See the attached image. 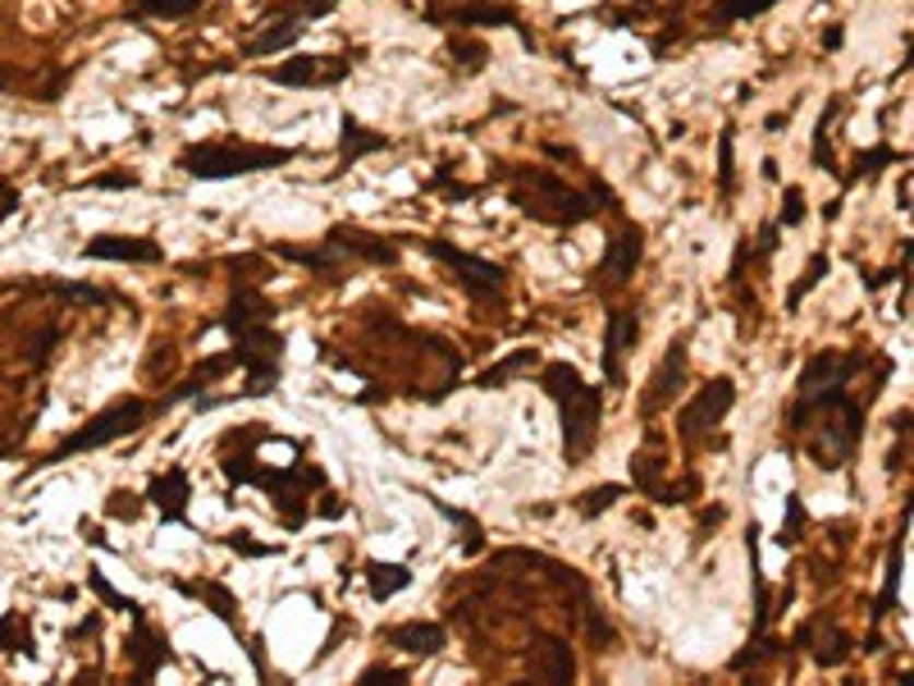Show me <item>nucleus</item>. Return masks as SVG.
Here are the masks:
<instances>
[{"instance_id": "obj_51", "label": "nucleus", "mask_w": 914, "mask_h": 686, "mask_svg": "<svg viewBox=\"0 0 914 686\" xmlns=\"http://www.w3.org/2000/svg\"><path fill=\"white\" fill-rule=\"evenodd\" d=\"M0 88H10V73L5 69H0Z\"/></svg>"}, {"instance_id": "obj_27", "label": "nucleus", "mask_w": 914, "mask_h": 686, "mask_svg": "<svg viewBox=\"0 0 914 686\" xmlns=\"http://www.w3.org/2000/svg\"><path fill=\"white\" fill-rule=\"evenodd\" d=\"M530 367H540V352H536V348H517V352H507L499 367H490L485 375H480L476 385H480V389H503L507 380L522 375V371H530Z\"/></svg>"}, {"instance_id": "obj_8", "label": "nucleus", "mask_w": 914, "mask_h": 686, "mask_svg": "<svg viewBox=\"0 0 914 686\" xmlns=\"http://www.w3.org/2000/svg\"><path fill=\"white\" fill-rule=\"evenodd\" d=\"M731 403H736V380L731 375L708 380V385L695 389V398L677 412V440L681 444H700L704 435H714V426H723V417L731 412Z\"/></svg>"}, {"instance_id": "obj_16", "label": "nucleus", "mask_w": 914, "mask_h": 686, "mask_svg": "<svg viewBox=\"0 0 914 686\" xmlns=\"http://www.w3.org/2000/svg\"><path fill=\"white\" fill-rule=\"evenodd\" d=\"M641 339V321L631 312H608L604 321V380L608 385H622V358L626 348Z\"/></svg>"}, {"instance_id": "obj_15", "label": "nucleus", "mask_w": 914, "mask_h": 686, "mask_svg": "<svg viewBox=\"0 0 914 686\" xmlns=\"http://www.w3.org/2000/svg\"><path fill=\"white\" fill-rule=\"evenodd\" d=\"M129 664H133V682H151L165 664H174V650L161 631H151L147 618H133V637H129Z\"/></svg>"}, {"instance_id": "obj_44", "label": "nucleus", "mask_w": 914, "mask_h": 686, "mask_svg": "<svg viewBox=\"0 0 914 686\" xmlns=\"http://www.w3.org/2000/svg\"><path fill=\"white\" fill-rule=\"evenodd\" d=\"M224 545L234 549V554H247V558H270V554H279V545H257V540H247V531H234V536H224Z\"/></svg>"}, {"instance_id": "obj_40", "label": "nucleus", "mask_w": 914, "mask_h": 686, "mask_svg": "<svg viewBox=\"0 0 914 686\" xmlns=\"http://www.w3.org/2000/svg\"><path fill=\"white\" fill-rule=\"evenodd\" d=\"M731 188H736V161H731V129H723V138H718V193H723V197H731Z\"/></svg>"}, {"instance_id": "obj_7", "label": "nucleus", "mask_w": 914, "mask_h": 686, "mask_svg": "<svg viewBox=\"0 0 914 686\" xmlns=\"http://www.w3.org/2000/svg\"><path fill=\"white\" fill-rule=\"evenodd\" d=\"M421 247H425L440 266H448V270L457 275V284H462V293H467L471 302L503 298V289H507V270H503V266H494V261H485V257H471V252L453 247L448 239H425Z\"/></svg>"}, {"instance_id": "obj_36", "label": "nucleus", "mask_w": 914, "mask_h": 686, "mask_svg": "<svg viewBox=\"0 0 914 686\" xmlns=\"http://www.w3.org/2000/svg\"><path fill=\"white\" fill-rule=\"evenodd\" d=\"M87 586H92L101 600H106V608H119V614H133V618H142V604H138V600H129V595H119V591L110 586V581L101 577V568H92V572H87Z\"/></svg>"}, {"instance_id": "obj_39", "label": "nucleus", "mask_w": 914, "mask_h": 686, "mask_svg": "<svg viewBox=\"0 0 914 686\" xmlns=\"http://www.w3.org/2000/svg\"><path fill=\"white\" fill-rule=\"evenodd\" d=\"M142 179L133 170H110V174H92V179H83L79 188H96V193H129V188H138Z\"/></svg>"}, {"instance_id": "obj_37", "label": "nucleus", "mask_w": 914, "mask_h": 686, "mask_svg": "<svg viewBox=\"0 0 914 686\" xmlns=\"http://www.w3.org/2000/svg\"><path fill=\"white\" fill-rule=\"evenodd\" d=\"M805 503H800V495H786V518H782V536H777V545L782 549H792V545H800V536H805Z\"/></svg>"}, {"instance_id": "obj_1", "label": "nucleus", "mask_w": 914, "mask_h": 686, "mask_svg": "<svg viewBox=\"0 0 914 686\" xmlns=\"http://www.w3.org/2000/svg\"><path fill=\"white\" fill-rule=\"evenodd\" d=\"M274 307L261 289L238 284L224 307V329L234 335V367H243V398H266L279 389V358H284V335L270 325Z\"/></svg>"}, {"instance_id": "obj_20", "label": "nucleus", "mask_w": 914, "mask_h": 686, "mask_svg": "<svg viewBox=\"0 0 914 686\" xmlns=\"http://www.w3.org/2000/svg\"><path fill=\"white\" fill-rule=\"evenodd\" d=\"M905 531H910V508H905V518H901V531H897V540H892V554H887L882 591H878V600H874V627H882L887 618H892V608H897V591H901V558H905Z\"/></svg>"}, {"instance_id": "obj_5", "label": "nucleus", "mask_w": 914, "mask_h": 686, "mask_svg": "<svg viewBox=\"0 0 914 686\" xmlns=\"http://www.w3.org/2000/svg\"><path fill=\"white\" fill-rule=\"evenodd\" d=\"M289 161H293V147H257V142H192L179 151V170L207 184L238 179V174H261Z\"/></svg>"}, {"instance_id": "obj_45", "label": "nucleus", "mask_w": 914, "mask_h": 686, "mask_svg": "<svg viewBox=\"0 0 914 686\" xmlns=\"http://www.w3.org/2000/svg\"><path fill=\"white\" fill-rule=\"evenodd\" d=\"M358 682H362V686H408L412 677L402 673V668H366Z\"/></svg>"}, {"instance_id": "obj_9", "label": "nucleus", "mask_w": 914, "mask_h": 686, "mask_svg": "<svg viewBox=\"0 0 914 686\" xmlns=\"http://www.w3.org/2000/svg\"><path fill=\"white\" fill-rule=\"evenodd\" d=\"M859 371H865V352L823 348V352H815V358L805 362V371L796 380V394H819V389H832V385H851Z\"/></svg>"}, {"instance_id": "obj_31", "label": "nucleus", "mask_w": 914, "mask_h": 686, "mask_svg": "<svg viewBox=\"0 0 914 686\" xmlns=\"http://www.w3.org/2000/svg\"><path fill=\"white\" fill-rule=\"evenodd\" d=\"M851 650H855V641L846 637V631L832 627V623H823V641L815 646V664L836 668V664H846V659H851Z\"/></svg>"}, {"instance_id": "obj_19", "label": "nucleus", "mask_w": 914, "mask_h": 686, "mask_svg": "<svg viewBox=\"0 0 914 686\" xmlns=\"http://www.w3.org/2000/svg\"><path fill=\"white\" fill-rule=\"evenodd\" d=\"M385 641L394 650H402V654H412V659H435L448 646L440 623H398V627L385 631Z\"/></svg>"}, {"instance_id": "obj_48", "label": "nucleus", "mask_w": 914, "mask_h": 686, "mask_svg": "<svg viewBox=\"0 0 914 686\" xmlns=\"http://www.w3.org/2000/svg\"><path fill=\"white\" fill-rule=\"evenodd\" d=\"M430 188H440V193H448L453 201H457V197H476V188H467V184H453V179H448L444 170L435 174V179H430Z\"/></svg>"}, {"instance_id": "obj_12", "label": "nucleus", "mask_w": 914, "mask_h": 686, "mask_svg": "<svg viewBox=\"0 0 914 686\" xmlns=\"http://www.w3.org/2000/svg\"><path fill=\"white\" fill-rule=\"evenodd\" d=\"M641 252H645V239H641V229H622V234L608 239L604 247V261L595 266V289H622L631 275H636L641 266Z\"/></svg>"}, {"instance_id": "obj_23", "label": "nucleus", "mask_w": 914, "mask_h": 686, "mask_svg": "<svg viewBox=\"0 0 914 686\" xmlns=\"http://www.w3.org/2000/svg\"><path fill=\"white\" fill-rule=\"evenodd\" d=\"M174 586H179V595L207 600L211 614H215L224 627L238 631V600H234V591H228V586H220V581H174Z\"/></svg>"}, {"instance_id": "obj_14", "label": "nucleus", "mask_w": 914, "mask_h": 686, "mask_svg": "<svg viewBox=\"0 0 914 686\" xmlns=\"http://www.w3.org/2000/svg\"><path fill=\"white\" fill-rule=\"evenodd\" d=\"M325 243L339 247L343 261H371V266H394L398 261V247L389 239L366 234V229H358V224H335L325 234Z\"/></svg>"}, {"instance_id": "obj_47", "label": "nucleus", "mask_w": 914, "mask_h": 686, "mask_svg": "<svg viewBox=\"0 0 914 686\" xmlns=\"http://www.w3.org/2000/svg\"><path fill=\"white\" fill-rule=\"evenodd\" d=\"M138 508H142V503H138V495H129V490H115V495H110V513H115V518H129V522H133Z\"/></svg>"}, {"instance_id": "obj_35", "label": "nucleus", "mask_w": 914, "mask_h": 686, "mask_svg": "<svg viewBox=\"0 0 914 686\" xmlns=\"http://www.w3.org/2000/svg\"><path fill=\"white\" fill-rule=\"evenodd\" d=\"M618 499H626V486H595V490H586V495H576V513L581 518H599V513H608Z\"/></svg>"}, {"instance_id": "obj_22", "label": "nucleus", "mask_w": 914, "mask_h": 686, "mask_svg": "<svg viewBox=\"0 0 914 686\" xmlns=\"http://www.w3.org/2000/svg\"><path fill=\"white\" fill-rule=\"evenodd\" d=\"M440 19H444V14H440ZM448 23H457V28H522L517 10L494 5V0H476V5H457V10L448 14Z\"/></svg>"}, {"instance_id": "obj_38", "label": "nucleus", "mask_w": 914, "mask_h": 686, "mask_svg": "<svg viewBox=\"0 0 914 686\" xmlns=\"http://www.w3.org/2000/svg\"><path fill=\"white\" fill-rule=\"evenodd\" d=\"M832 115H836V101L828 106V115L819 119V129H815V165H819L823 174H836V179H842V170H836V156H832V142H828V124H832Z\"/></svg>"}, {"instance_id": "obj_43", "label": "nucleus", "mask_w": 914, "mask_h": 686, "mask_svg": "<svg viewBox=\"0 0 914 686\" xmlns=\"http://www.w3.org/2000/svg\"><path fill=\"white\" fill-rule=\"evenodd\" d=\"M50 289H56L60 298H69V302H106V293H101L96 284H69V279H56Z\"/></svg>"}, {"instance_id": "obj_4", "label": "nucleus", "mask_w": 914, "mask_h": 686, "mask_svg": "<svg viewBox=\"0 0 914 686\" xmlns=\"http://www.w3.org/2000/svg\"><path fill=\"white\" fill-rule=\"evenodd\" d=\"M540 389L558 403V417H563V457H567V467H581L595 453V440H599L604 389L586 385L572 362H544L540 367Z\"/></svg>"}, {"instance_id": "obj_34", "label": "nucleus", "mask_w": 914, "mask_h": 686, "mask_svg": "<svg viewBox=\"0 0 914 686\" xmlns=\"http://www.w3.org/2000/svg\"><path fill=\"white\" fill-rule=\"evenodd\" d=\"M777 0H718L714 5V23H741V19H759L769 14Z\"/></svg>"}, {"instance_id": "obj_6", "label": "nucleus", "mask_w": 914, "mask_h": 686, "mask_svg": "<svg viewBox=\"0 0 914 686\" xmlns=\"http://www.w3.org/2000/svg\"><path fill=\"white\" fill-rule=\"evenodd\" d=\"M142 421H147V398H119V403H110V408H101L92 421H83L56 453L46 457V463H65V457H73V453L106 449V444H115L124 435H133Z\"/></svg>"}, {"instance_id": "obj_2", "label": "nucleus", "mask_w": 914, "mask_h": 686, "mask_svg": "<svg viewBox=\"0 0 914 686\" xmlns=\"http://www.w3.org/2000/svg\"><path fill=\"white\" fill-rule=\"evenodd\" d=\"M786 426L796 435H809V457H815L819 472H842L859 449V435H865V408L851 398L846 385H832L819 394H796Z\"/></svg>"}, {"instance_id": "obj_26", "label": "nucleus", "mask_w": 914, "mask_h": 686, "mask_svg": "<svg viewBox=\"0 0 914 686\" xmlns=\"http://www.w3.org/2000/svg\"><path fill=\"white\" fill-rule=\"evenodd\" d=\"M302 28H307V23H289V19L266 23V33L251 37V42L243 46V56H274V50H289V46H297Z\"/></svg>"}, {"instance_id": "obj_13", "label": "nucleus", "mask_w": 914, "mask_h": 686, "mask_svg": "<svg viewBox=\"0 0 914 686\" xmlns=\"http://www.w3.org/2000/svg\"><path fill=\"white\" fill-rule=\"evenodd\" d=\"M352 69V60H335V56H293L279 69H270L266 79L279 88H329L339 83L343 73Z\"/></svg>"}, {"instance_id": "obj_49", "label": "nucleus", "mask_w": 914, "mask_h": 686, "mask_svg": "<svg viewBox=\"0 0 914 686\" xmlns=\"http://www.w3.org/2000/svg\"><path fill=\"white\" fill-rule=\"evenodd\" d=\"M14 211H19V193L10 184H0V224H5Z\"/></svg>"}, {"instance_id": "obj_33", "label": "nucleus", "mask_w": 914, "mask_h": 686, "mask_svg": "<svg viewBox=\"0 0 914 686\" xmlns=\"http://www.w3.org/2000/svg\"><path fill=\"white\" fill-rule=\"evenodd\" d=\"M207 0H133V14H151V19H188L197 14Z\"/></svg>"}, {"instance_id": "obj_29", "label": "nucleus", "mask_w": 914, "mask_h": 686, "mask_svg": "<svg viewBox=\"0 0 914 686\" xmlns=\"http://www.w3.org/2000/svg\"><path fill=\"white\" fill-rule=\"evenodd\" d=\"M897 161L905 165V151L878 142V147H869V151H859V156H855V170H851V174H842V184L851 188V184H859V179H874V174H878L882 165H897Z\"/></svg>"}, {"instance_id": "obj_41", "label": "nucleus", "mask_w": 914, "mask_h": 686, "mask_svg": "<svg viewBox=\"0 0 914 686\" xmlns=\"http://www.w3.org/2000/svg\"><path fill=\"white\" fill-rule=\"evenodd\" d=\"M448 50H453V60H462L467 73H480V69H485V60H490L485 42H453Z\"/></svg>"}, {"instance_id": "obj_18", "label": "nucleus", "mask_w": 914, "mask_h": 686, "mask_svg": "<svg viewBox=\"0 0 914 686\" xmlns=\"http://www.w3.org/2000/svg\"><path fill=\"white\" fill-rule=\"evenodd\" d=\"M188 499H192V486H188V472L184 467H169V472H161L147 486V503L161 508L165 522H184L188 518Z\"/></svg>"}, {"instance_id": "obj_21", "label": "nucleus", "mask_w": 914, "mask_h": 686, "mask_svg": "<svg viewBox=\"0 0 914 686\" xmlns=\"http://www.w3.org/2000/svg\"><path fill=\"white\" fill-rule=\"evenodd\" d=\"M375 151H389V138L385 133H371L362 119L343 115V138H339V161H343V170H352L358 161L375 156Z\"/></svg>"}, {"instance_id": "obj_3", "label": "nucleus", "mask_w": 914, "mask_h": 686, "mask_svg": "<svg viewBox=\"0 0 914 686\" xmlns=\"http://www.w3.org/2000/svg\"><path fill=\"white\" fill-rule=\"evenodd\" d=\"M503 184L522 216L549 229H576L599 216V201H613L608 188H590V193L567 188V179H558L553 170H507Z\"/></svg>"}, {"instance_id": "obj_25", "label": "nucleus", "mask_w": 914, "mask_h": 686, "mask_svg": "<svg viewBox=\"0 0 914 686\" xmlns=\"http://www.w3.org/2000/svg\"><path fill=\"white\" fill-rule=\"evenodd\" d=\"M366 586H371L375 600H394L398 591L412 586V568L408 563H379V558H371V563H366Z\"/></svg>"}, {"instance_id": "obj_10", "label": "nucleus", "mask_w": 914, "mask_h": 686, "mask_svg": "<svg viewBox=\"0 0 914 686\" xmlns=\"http://www.w3.org/2000/svg\"><path fill=\"white\" fill-rule=\"evenodd\" d=\"M87 261H129V266H156L165 261V247L147 234H92L83 247Z\"/></svg>"}, {"instance_id": "obj_46", "label": "nucleus", "mask_w": 914, "mask_h": 686, "mask_svg": "<svg viewBox=\"0 0 914 686\" xmlns=\"http://www.w3.org/2000/svg\"><path fill=\"white\" fill-rule=\"evenodd\" d=\"M773 252H777V224L769 220L764 229H759V239H754V252H750V257H759V261H769Z\"/></svg>"}, {"instance_id": "obj_24", "label": "nucleus", "mask_w": 914, "mask_h": 686, "mask_svg": "<svg viewBox=\"0 0 914 686\" xmlns=\"http://www.w3.org/2000/svg\"><path fill=\"white\" fill-rule=\"evenodd\" d=\"M274 257H284V261H297V266H307V270H320V275H339V266H343V252H339V247H329V243H316V247L274 243Z\"/></svg>"}, {"instance_id": "obj_42", "label": "nucleus", "mask_w": 914, "mask_h": 686, "mask_svg": "<svg viewBox=\"0 0 914 686\" xmlns=\"http://www.w3.org/2000/svg\"><path fill=\"white\" fill-rule=\"evenodd\" d=\"M800 220H805V188L792 184V188H786V197H782V216H777L773 224H777V229H796Z\"/></svg>"}, {"instance_id": "obj_11", "label": "nucleus", "mask_w": 914, "mask_h": 686, "mask_svg": "<svg viewBox=\"0 0 914 686\" xmlns=\"http://www.w3.org/2000/svg\"><path fill=\"white\" fill-rule=\"evenodd\" d=\"M686 385V335L668 344L664 352V362H658V371L649 375V385H645V398H641V417L654 421L658 412L668 408V403L677 398V389Z\"/></svg>"}, {"instance_id": "obj_50", "label": "nucleus", "mask_w": 914, "mask_h": 686, "mask_svg": "<svg viewBox=\"0 0 914 686\" xmlns=\"http://www.w3.org/2000/svg\"><path fill=\"white\" fill-rule=\"evenodd\" d=\"M823 46H828V50H836V46H842V28H828V37H823Z\"/></svg>"}, {"instance_id": "obj_17", "label": "nucleus", "mask_w": 914, "mask_h": 686, "mask_svg": "<svg viewBox=\"0 0 914 686\" xmlns=\"http://www.w3.org/2000/svg\"><path fill=\"white\" fill-rule=\"evenodd\" d=\"M530 677L544 682V686H563L576 677V659H572V646L563 637H540V646L530 650Z\"/></svg>"}, {"instance_id": "obj_28", "label": "nucleus", "mask_w": 914, "mask_h": 686, "mask_svg": "<svg viewBox=\"0 0 914 686\" xmlns=\"http://www.w3.org/2000/svg\"><path fill=\"white\" fill-rule=\"evenodd\" d=\"M335 5H339V0H274V5L261 14V23H274V19H289V23H312V19H325Z\"/></svg>"}, {"instance_id": "obj_32", "label": "nucleus", "mask_w": 914, "mask_h": 686, "mask_svg": "<svg viewBox=\"0 0 914 686\" xmlns=\"http://www.w3.org/2000/svg\"><path fill=\"white\" fill-rule=\"evenodd\" d=\"M828 270H832V261H828V252H815V257H809V266H805V275L796 279V289H792V293H786V307H792V312H796V307H800V302H805V298H809V293H815V289L823 284V279H828Z\"/></svg>"}, {"instance_id": "obj_30", "label": "nucleus", "mask_w": 914, "mask_h": 686, "mask_svg": "<svg viewBox=\"0 0 914 686\" xmlns=\"http://www.w3.org/2000/svg\"><path fill=\"white\" fill-rule=\"evenodd\" d=\"M631 476H636V490L654 495L658 503H664V457L649 453V449H636V457H631Z\"/></svg>"}]
</instances>
